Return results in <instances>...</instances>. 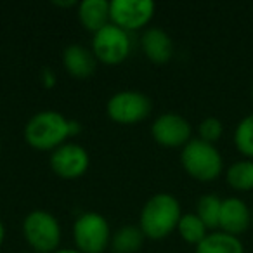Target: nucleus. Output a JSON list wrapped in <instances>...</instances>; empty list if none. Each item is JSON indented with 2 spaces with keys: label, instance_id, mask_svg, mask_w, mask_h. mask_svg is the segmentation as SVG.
Segmentation results:
<instances>
[{
  "label": "nucleus",
  "instance_id": "18",
  "mask_svg": "<svg viewBox=\"0 0 253 253\" xmlns=\"http://www.w3.org/2000/svg\"><path fill=\"white\" fill-rule=\"evenodd\" d=\"M220 208L222 200L217 194H205L198 200L196 215L207 225V229H215L218 227V220H220Z\"/></svg>",
  "mask_w": 253,
  "mask_h": 253
},
{
  "label": "nucleus",
  "instance_id": "19",
  "mask_svg": "<svg viewBox=\"0 0 253 253\" xmlns=\"http://www.w3.org/2000/svg\"><path fill=\"white\" fill-rule=\"evenodd\" d=\"M177 229H179V234L182 236L184 241L191 243V245H196V246L208 236L207 225L201 222V218L198 217L196 213L182 215L180 220H179V225H177Z\"/></svg>",
  "mask_w": 253,
  "mask_h": 253
},
{
  "label": "nucleus",
  "instance_id": "24",
  "mask_svg": "<svg viewBox=\"0 0 253 253\" xmlns=\"http://www.w3.org/2000/svg\"><path fill=\"white\" fill-rule=\"evenodd\" d=\"M252 99H253V85H252Z\"/></svg>",
  "mask_w": 253,
  "mask_h": 253
},
{
  "label": "nucleus",
  "instance_id": "11",
  "mask_svg": "<svg viewBox=\"0 0 253 253\" xmlns=\"http://www.w3.org/2000/svg\"><path fill=\"white\" fill-rule=\"evenodd\" d=\"M252 220V208L241 198H225V200H222L220 220H218V227H220L222 232H227V234L239 238L243 232L248 231Z\"/></svg>",
  "mask_w": 253,
  "mask_h": 253
},
{
  "label": "nucleus",
  "instance_id": "23",
  "mask_svg": "<svg viewBox=\"0 0 253 253\" xmlns=\"http://www.w3.org/2000/svg\"><path fill=\"white\" fill-rule=\"evenodd\" d=\"M54 253H82V252H78V250H57Z\"/></svg>",
  "mask_w": 253,
  "mask_h": 253
},
{
  "label": "nucleus",
  "instance_id": "26",
  "mask_svg": "<svg viewBox=\"0 0 253 253\" xmlns=\"http://www.w3.org/2000/svg\"><path fill=\"white\" fill-rule=\"evenodd\" d=\"M252 217H253V210H252Z\"/></svg>",
  "mask_w": 253,
  "mask_h": 253
},
{
  "label": "nucleus",
  "instance_id": "4",
  "mask_svg": "<svg viewBox=\"0 0 253 253\" xmlns=\"http://www.w3.org/2000/svg\"><path fill=\"white\" fill-rule=\"evenodd\" d=\"M23 232L30 246L40 253H52L59 246L61 225L57 218L49 211H30L23 222Z\"/></svg>",
  "mask_w": 253,
  "mask_h": 253
},
{
  "label": "nucleus",
  "instance_id": "9",
  "mask_svg": "<svg viewBox=\"0 0 253 253\" xmlns=\"http://www.w3.org/2000/svg\"><path fill=\"white\" fill-rule=\"evenodd\" d=\"M151 134L162 146L184 148L191 141V123L177 113H163L153 122Z\"/></svg>",
  "mask_w": 253,
  "mask_h": 253
},
{
  "label": "nucleus",
  "instance_id": "20",
  "mask_svg": "<svg viewBox=\"0 0 253 253\" xmlns=\"http://www.w3.org/2000/svg\"><path fill=\"white\" fill-rule=\"evenodd\" d=\"M234 146L246 160H253V113L239 120L236 125Z\"/></svg>",
  "mask_w": 253,
  "mask_h": 253
},
{
  "label": "nucleus",
  "instance_id": "13",
  "mask_svg": "<svg viewBox=\"0 0 253 253\" xmlns=\"http://www.w3.org/2000/svg\"><path fill=\"white\" fill-rule=\"evenodd\" d=\"M95 54L85 49L84 45L71 43L63 52V64L71 75L78 78L90 77L95 70Z\"/></svg>",
  "mask_w": 253,
  "mask_h": 253
},
{
  "label": "nucleus",
  "instance_id": "16",
  "mask_svg": "<svg viewBox=\"0 0 253 253\" xmlns=\"http://www.w3.org/2000/svg\"><path fill=\"white\" fill-rule=\"evenodd\" d=\"M144 232L141 227L135 225H125V227L118 229L111 238V246L115 253H134L142 246L144 241Z\"/></svg>",
  "mask_w": 253,
  "mask_h": 253
},
{
  "label": "nucleus",
  "instance_id": "10",
  "mask_svg": "<svg viewBox=\"0 0 253 253\" xmlns=\"http://www.w3.org/2000/svg\"><path fill=\"white\" fill-rule=\"evenodd\" d=\"M50 167L59 177L77 179L88 169V153L75 142L61 144L50 155Z\"/></svg>",
  "mask_w": 253,
  "mask_h": 253
},
{
  "label": "nucleus",
  "instance_id": "1",
  "mask_svg": "<svg viewBox=\"0 0 253 253\" xmlns=\"http://www.w3.org/2000/svg\"><path fill=\"white\" fill-rule=\"evenodd\" d=\"M182 217L180 203L169 193L155 194L146 201L141 211V231L151 239H162L169 236L179 225Z\"/></svg>",
  "mask_w": 253,
  "mask_h": 253
},
{
  "label": "nucleus",
  "instance_id": "17",
  "mask_svg": "<svg viewBox=\"0 0 253 253\" xmlns=\"http://www.w3.org/2000/svg\"><path fill=\"white\" fill-rule=\"evenodd\" d=\"M227 184L236 191H253V160H239L227 169Z\"/></svg>",
  "mask_w": 253,
  "mask_h": 253
},
{
  "label": "nucleus",
  "instance_id": "15",
  "mask_svg": "<svg viewBox=\"0 0 253 253\" xmlns=\"http://www.w3.org/2000/svg\"><path fill=\"white\" fill-rule=\"evenodd\" d=\"M196 253H245V245L238 236L215 231L196 246Z\"/></svg>",
  "mask_w": 253,
  "mask_h": 253
},
{
  "label": "nucleus",
  "instance_id": "7",
  "mask_svg": "<svg viewBox=\"0 0 253 253\" xmlns=\"http://www.w3.org/2000/svg\"><path fill=\"white\" fill-rule=\"evenodd\" d=\"M108 116L118 123H137L151 111V101L146 94L137 90L116 92L108 101Z\"/></svg>",
  "mask_w": 253,
  "mask_h": 253
},
{
  "label": "nucleus",
  "instance_id": "5",
  "mask_svg": "<svg viewBox=\"0 0 253 253\" xmlns=\"http://www.w3.org/2000/svg\"><path fill=\"white\" fill-rule=\"evenodd\" d=\"M75 243L82 253H102L109 243V224L101 213L87 211L73 225Z\"/></svg>",
  "mask_w": 253,
  "mask_h": 253
},
{
  "label": "nucleus",
  "instance_id": "21",
  "mask_svg": "<svg viewBox=\"0 0 253 253\" xmlns=\"http://www.w3.org/2000/svg\"><path fill=\"white\" fill-rule=\"evenodd\" d=\"M198 132H200L201 141L215 144V142L222 137V134H224V125H222L220 120L215 118V116H208V118H205L203 122L200 123Z\"/></svg>",
  "mask_w": 253,
  "mask_h": 253
},
{
  "label": "nucleus",
  "instance_id": "12",
  "mask_svg": "<svg viewBox=\"0 0 253 253\" xmlns=\"http://www.w3.org/2000/svg\"><path fill=\"white\" fill-rule=\"evenodd\" d=\"M142 50L155 63H167L173 56V42L162 28H148L142 33Z\"/></svg>",
  "mask_w": 253,
  "mask_h": 253
},
{
  "label": "nucleus",
  "instance_id": "3",
  "mask_svg": "<svg viewBox=\"0 0 253 253\" xmlns=\"http://www.w3.org/2000/svg\"><path fill=\"white\" fill-rule=\"evenodd\" d=\"M180 163L193 179L201 182L215 180L224 169V160L215 144L201 141L200 137L191 139L184 146L180 153Z\"/></svg>",
  "mask_w": 253,
  "mask_h": 253
},
{
  "label": "nucleus",
  "instance_id": "6",
  "mask_svg": "<svg viewBox=\"0 0 253 253\" xmlns=\"http://www.w3.org/2000/svg\"><path fill=\"white\" fill-rule=\"evenodd\" d=\"M92 49H94L95 57L101 59L102 63L118 64L130 54V37H128V32L109 23L94 33Z\"/></svg>",
  "mask_w": 253,
  "mask_h": 253
},
{
  "label": "nucleus",
  "instance_id": "22",
  "mask_svg": "<svg viewBox=\"0 0 253 253\" xmlns=\"http://www.w3.org/2000/svg\"><path fill=\"white\" fill-rule=\"evenodd\" d=\"M4 236H5V229H4V224L0 222V245H2V241H4Z\"/></svg>",
  "mask_w": 253,
  "mask_h": 253
},
{
  "label": "nucleus",
  "instance_id": "8",
  "mask_svg": "<svg viewBox=\"0 0 253 253\" xmlns=\"http://www.w3.org/2000/svg\"><path fill=\"white\" fill-rule=\"evenodd\" d=\"M113 25L120 26L125 32L137 30L148 25L155 14V2L151 0H113L109 4Z\"/></svg>",
  "mask_w": 253,
  "mask_h": 253
},
{
  "label": "nucleus",
  "instance_id": "2",
  "mask_svg": "<svg viewBox=\"0 0 253 253\" xmlns=\"http://www.w3.org/2000/svg\"><path fill=\"white\" fill-rule=\"evenodd\" d=\"M71 134V122L57 111H40L28 120L25 139L37 149H56Z\"/></svg>",
  "mask_w": 253,
  "mask_h": 253
},
{
  "label": "nucleus",
  "instance_id": "25",
  "mask_svg": "<svg viewBox=\"0 0 253 253\" xmlns=\"http://www.w3.org/2000/svg\"><path fill=\"white\" fill-rule=\"evenodd\" d=\"M0 153H2V142H0Z\"/></svg>",
  "mask_w": 253,
  "mask_h": 253
},
{
  "label": "nucleus",
  "instance_id": "14",
  "mask_svg": "<svg viewBox=\"0 0 253 253\" xmlns=\"http://www.w3.org/2000/svg\"><path fill=\"white\" fill-rule=\"evenodd\" d=\"M109 4L111 2L108 0H84L78 5V18L82 25L94 33L109 25V19H111Z\"/></svg>",
  "mask_w": 253,
  "mask_h": 253
}]
</instances>
